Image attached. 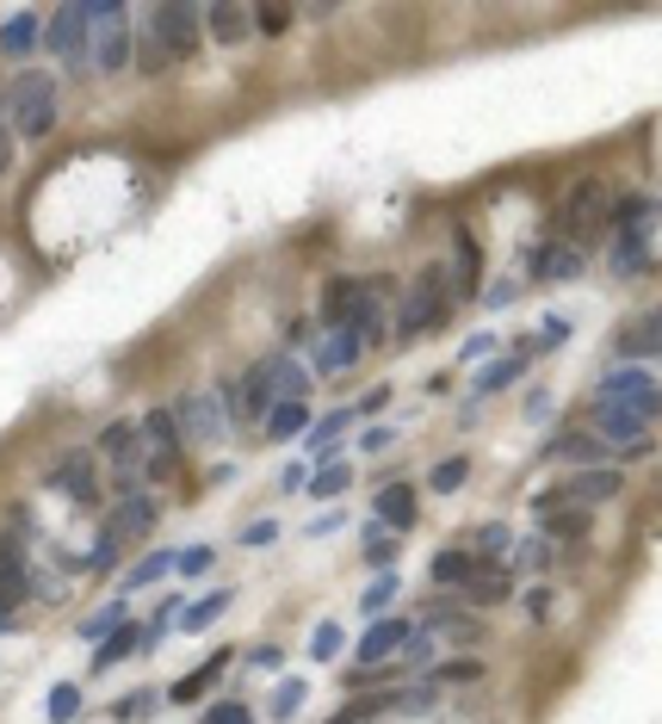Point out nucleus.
<instances>
[{"mask_svg":"<svg viewBox=\"0 0 662 724\" xmlns=\"http://www.w3.org/2000/svg\"><path fill=\"white\" fill-rule=\"evenodd\" d=\"M7 130H13L19 142H44L50 130H56V75H44V68H19L13 87H7Z\"/></svg>","mask_w":662,"mask_h":724,"instance_id":"obj_1","label":"nucleus"},{"mask_svg":"<svg viewBox=\"0 0 662 724\" xmlns=\"http://www.w3.org/2000/svg\"><path fill=\"white\" fill-rule=\"evenodd\" d=\"M446 316H452V291H446V273L440 267H427L421 279L403 291V310H396L391 322V347H415L427 329H440Z\"/></svg>","mask_w":662,"mask_h":724,"instance_id":"obj_2","label":"nucleus"},{"mask_svg":"<svg viewBox=\"0 0 662 724\" xmlns=\"http://www.w3.org/2000/svg\"><path fill=\"white\" fill-rule=\"evenodd\" d=\"M595 403L626 409V415H638V422H656L662 415V384L650 379L644 365H613V372L595 384Z\"/></svg>","mask_w":662,"mask_h":724,"instance_id":"obj_3","label":"nucleus"},{"mask_svg":"<svg viewBox=\"0 0 662 724\" xmlns=\"http://www.w3.org/2000/svg\"><path fill=\"white\" fill-rule=\"evenodd\" d=\"M87 25H94V68L99 75H118V68L137 56V38H130V25H125V7L118 0H87Z\"/></svg>","mask_w":662,"mask_h":724,"instance_id":"obj_4","label":"nucleus"},{"mask_svg":"<svg viewBox=\"0 0 662 724\" xmlns=\"http://www.w3.org/2000/svg\"><path fill=\"white\" fill-rule=\"evenodd\" d=\"M44 50L63 56L68 68H94V25H87V7H56L44 13Z\"/></svg>","mask_w":662,"mask_h":724,"instance_id":"obj_5","label":"nucleus"},{"mask_svg":"<svg viewBox=\"0 0 662 724\" xmlns=\"http://www.w3.org/2000/svg\"><path fill=\"white\" fill-rule=\"evenodd\" d=\"M137 427H142V446H149V458H142V477H149V483H168V477H174V465H180V446H186V434H180V422H174V403L149 409Z\"/></svg>","mask_w":662,"mask_h":724,"instance_id":"obj_6","label":"nucleus"},{"mask_svg":"<svg viewBox=\"0 0 662 724\" xmlns=\"http://www.w3.org/2000/svg\"><path fill=\"white\" fill-rule=\"evenodd\" d=\"M199 32H205V13L186 7V0H161L156 13H149V44L161 56H192L199 50Z\"/></svg>","mask_w":662,"mask_h":724,"instance_id":"obj_7","label":"nucleus"},{"mask_svg":"<svg viewBox=\"0 0 662 724\" xmlns=\"http://www.w3.org/2000/svg\"><path fill=\"white\" fill-rule=\"evenodd\" d=\"M273 403H279V396H273V360H254L248 372H242V384L223 391V415H229V422H267Z\"/></svg>","mask_w":662,"mask_h":724,"instance_id":"obj_8","label":"nucleus"},{"mask_svg":"<svg viewBox=\"0 0 662 724\" xmlns=\"http://www.w3.org/2000/svg\"><path fill=\"white\" fill-rule=\"evenodd\" d=\"M44 483L56 489V496H68L75 508H99V458L87 453V446H75V453H63L50 465Z\"/></svg>","mask_w":662,"mask_h":724,"instance_id":"obj_9","label":"nucleus"},{"mask_svg":"<svg viewBox=\"0 0 662 724\" xmlns=\"http://www.w3.org/2000/svg\"><path fill=\"white\" fill-rule=\"evenodd\" d=\"M384 298H391V279H360L353 291V310H348V329L360 334V347H384L391 341V316H384Z\"/></svg>","mask_w":662,"mask_h":724,"instance_id":"obj_10","label":"nucleus"},{"mask_svg":"<svg viewBox=\"0 0 662 724\" xmlns=\"http://www.w3.org/2000/svg\"><path fill=\"white\" fill-rule=\"evenodd\" d=\"M174 422H180V434H186V446H217L223 434H229V415L211 403V391H186L180 396Z\"/></svg>","mask_w":662,"mask_h":724,"instance_id":"obj_11","label":"nucleus"},{"mask_svg":"<svg viewBox=\"0 0 662 724\" xmlns=\"http://www.w3.org/2000/svg\"><path fill=\"white\" fill-rule=\"evenodd\" d=\"M156 520H161V502L137 489V496H118V508H106V533H99V539H111V545H130V539L156 533Z\"/></svg>","mask_w":662,"mask_h":724,"instance_id":"obj_12","label":"nucleus"},{"mask_svg":"<svg viewBox=\"0 0 662 724\" xmlns=\"http://www.w3.org/2000/svg\"><path fill=\"white\" fill-rule=\"evenodd\" d=\"M595 427L607 434V446H619V453H631V458H650V453H656V434H650V422H638V415H626V409H607V403H595Z\"/></svg>","mask_w":662,"mask_h":724,"instance_id":"obj_13","label":"nucleus"},{"mask_svg":"<svg viewBox=\"0 0 662 724\" xmlns=\"http://www.w3.org/2000/svg\"><path fill=\"white\" fill-rule=\"evenodd\" d=\"M607 223V187H576L569 192V205H564V242L569 248H583V230H600Z\"/></svg>","mask_w":662,"mask_h":724,"instance_id":"obj_14","label":"nucleus"},{"mask_svg":"<svg viewBox=\"0 0 662 724\" xmlns=\"http://www.w3.org/2000/svg\"><path fill=\"white\" fill-rule=\"evenodd\" d=\"M619 489H626V477L613 471V465H588V471H576V477H564V496L576 508H595V502H613Z\"/></svg>","mask_w":662,"mask_h":724,"instance_id":"obj_15","label":"nucleus"},{"mask_svg":"<svg viewBox=\"0 0 662 724\" xmlns=\"http://www.w3.org/2000/svg\"><path fill=\"white\" fill-rule=\"evenodd\" d=\"M619 360H650V353H662V304H656V310H644V316H631V322H626V329H619Z\"/></svg>","mask_w":662,"mask_h":724,"instance_id":"obj_16","label":"nucleus"},{"mask_svg":"<svg viewBox=\"0 0 662 724\" xmlns=\"http://www.w3.org/2000/svg\"><path fill=\"white\" fill-rule=\"evenodd\" d=\"M360 334L353 329H329L322 334V347H316V372H322V379H341V372H353V365H360Z\"/></svg>","mask_w":662,"mask_h":724,"instance_id":"obj_17","label":"nucleus"},{"mask_svg":"<svg viewBox=\"0 0 662 724\" xmlns=\"http://www.w3.org/2000/svg\"><path fill=\"white\" fill-rule=\"evenodd\" d=\"M409 619H372L365 626V638H360V662L372 669V662H384V657H396V650L409 645Z\"/></svg>","mask_w":662,"mask_h":724,"instance_id":"obj_18","label":"nucleus"},{"mask_svg":"<svg viewBox=\"0 0 662 724\" xmlns=\"http://www.w3.org/2000/svg\"><path fill=\"white\" fill-rule=\"evenodd\" d=\"M38 44H44V13H13L0 25V56H7V63H25Z\"/></svg>","mask_w":662,"mask_h":724,"instance_id":"obj_19","label":"nucleus"},{"mask_svg":"<svg viewBox=\"0 0 662 724\" xmlns=\"http://www.w3.org/2000/svg\"><path fill=\"white\" fill-rule=\"evenodd\" d=\"M137 453H142V427L137 422H111L106 434H99V458H111L118 471H142Z\"/></svg>","mask_w":662,"mask_h":724,"instance_id":"obj_20","label":"nucleus"},{"mask_svg":"<svg viewBox=\"0 0 662 724\" xmlns=\"http://www.w3.org/2000/svg\"><path fill=\"white\" fill-rule=\"evenodd\" d=\"M600 453H607V440H600V434H588V427H569V434H557V440L545 446V458H569L576 471H588Z\"/></svg>","mask_w":662,"mask_h":724,"instance_id":"obj_21","label":"nucleus"},{"mask_svg":"<svg viewBox=\"0 0 662 724\" xmlns=\"http://www.w3.org/2000/svg\"><path fill=\"white\" fill-rule=\"evenodd\" d=\"M142 650H156V638H149V631H142V626H130V619H125V626H118V631H111V638H106V645L94 650V669H111V662H125V657H142Z\"/></svg>","mask_w":662,"mask_h":724,"instance_id":"obj_22","label":"nucleus"},{"mask_svg":"<svg viewBox=\"0 0 662 724\" xmlns=\"http://www.w3.org/2000/svg\"><path fill=\"white\" fill-rule=\"evenodd\" d=\"M378 526H391V533H409L415 526V489L409 483H391V489H378Z\"/></svg>","mask_w":662,"mask_h":724,"instance_id":"obj_23","label":"nucleus"},{"mask_svg":"<svg viewBox=\"0 0 662 724\" xmlns=\"http://www.w3.org/2000/svg\"><path fill=\"white\" fill-rule=\"evenodd\" d=\"M353 291H360V279H329V285H322V298H316V316H322V329H348Z\"/></svg>","mask_w":662,"mask_h":724,"instance_id":"obj_24","label":"nucleus"},{"mask_svg":"<svg viewBox=\"0 0 662 724\" xmlns=\"http://www.w3.org/2000/svg\"><path fill=\"white\" fill-rule=\"evenodd\" d=\"M205 32H211V44H248L254 19L242 7H205Z\"/></svg>","mask_w":662,"mask_h":724,"instance_id":"obj_25","label":"nucleus"},{"mask_svg":"<svg viewBox=\"0 0 662 724\" xmlns=\"http://www.w3.org/2000/svg\"><path fill=\"white\" fill-rule=\"evenodd\" d=\"M267 360H273V396H279V403H303V396H310V372H303L291 353H267Z\"/></svg>","mask_w":662,"mask_h":724,"instance_id":"obj_26","label":"nucleus"},{"mask_svg":"<svg viewBox=\"0 0 662 724\" xmlns=\"http://www.w3.org/2000/svg\"><path fill=\"white\" fill-rule=\"evenodd\" d=\"M471 576H477V557H471V552H434V557H427V583L465 588Z\"/></svg>","mask_w":662,"mask_h":724,"instance_id":"obj_27","label":"nucleus"},{"mask_svg":"<svg viewBox=\"0 0 662 724\" xmlns=\"http://www.w3.org/2000/svg\"><path fill=\"white\" fill-rule=\"evenodd\" d=\"M526 267L538 279H569V273H583V248H569V242H552L545 254H526Z\"/></svg>","mask_w":662,"mask_h":724,"instance_id":"obj_28","label":"nucleus"},{"mask_svg":"<svg viewBox=\"0 0 662 724\" xmlns=\"http://www.w3.org/2000/svg\"><path fill=\"white\" fill-rule=\"evenodd\" d=\"M223 662H229V650H217V657H205V662H199V669H192L186 681H174V688H168V700H174V706H192V700L205 693V681H211V675H223Z\"/></svg>","mask_w":662,"mask_h":724,"instance_id":"obj_29","label":"nucleus"},{"mask_svg":"<svg viewBox=\"0 0 662 724\" xmlns=\"http://www.w3.org/2000/svg\"><path fill=\"white\" fill-rule=\"evenodd\" d=\"M303 427H310V403H273V415H267V440H298Z\"/></svg>","mask_w":662,"mask_h":724,"instance_id":"obj_30","label":"nucleus"},{"mask_svg":"<svg viewBox=\"0 0 662 724\" xmlns=\"http://www.w3.org/2000/svg\"><path fill=\"white\" fill-rule=\"evenodd\" d=\"M353 415H360V409H334V415H322V422H310V453H316V458L334 453V446H341V434L353 427Z\"/></svg>","mask_w":662,"mask_h":724,"instance_id":"obj_31","label":"nucleus"},{"mask_svg":"<svg viewBox=\"0 0 662 724\" xmlns=\"http://www.w3.org/2000/svg\"><path fill=\"white\" fill-rule=\"evenodd\" d=\"M521 372H526V353H502V360H489L483 372H477V391H483V396H495L502 384H514V379H521Z\"/></svg>","mask_w":662,"mask_h":724,"instance_id":"obj_32","label":"nucleus"},{"mask_svg":"<svg viewBox=\"0 0 662 724\" xmlns=\"http://www.w3.org/2000/svg\"><path fill=\"white\" fill-rule=\"evenodd\" d=\"M348 483H353V465H341V458H334V465H322V471L310 477V489H303V496H316V502H334Z\"/></svg>","mask_w":662,"mask_h":724,"instance_id":"obj_33","label":"nucleus"},{"mask_svg":"<svg viewBox=\"0 0 662 724\" xmlns=\"http://www.w3.org/2000/svg\"><path fill=\"white\" fill-rule=\"evenodd\" d=\"M396 552H403V539H396L391 526H378V520H372V526H365V564H384V569H391Z\"/></svg>","mask_w":662,"mask_h":724,"instance_id":"obj_34","label":"nucleus"},{"mask_svg":"<svg viewBox=\"0 0 662 724\" xmlns=\"http://www.w3.org/2000/svg\"><path fill=\"white\" fill-rule=\"evenodd\" d=\"M545 533L552 539H588V508H557V514H545Z\"/></svg>","mask_w":662,"mask_h":724,"instance_id":"obj_35","label":"nucleus"},{"mask_svg":"<svg viewBox=\"0 0 662 724\" xmlns=\"http://www.w3.org/2000/svg\"><path fill=\"white\" fill-rule=\"evenodd\" d=\"M465 600H471V607H502V600H508V583H502V576H483V569H477L471 583H465Z\"/></svg>","mask_w":662,"mask_h":724,"instance_id":"obj_36","label":"nucleus"},{"mask_svg":"<svg viewBox=\"0 0 662 724\" xmlns=\"http://www.w3.org/2000/svg\"><path fill=\"white\" fill-rule=\"evenodd\" d=\"M229 600H236V595H229V588H217V595H205L199 607H186V614H180V626H186V631H205L211 619H217L223 607H229Z\"/></svg>","mask_w":662,"mask_h":724,"instance_id":"obj_37","label":"nucleus"},{"mask_svg":"<svg viewBox=\"0 0 662 724\" xmlns=\"http://www.w3.org/2000/svg\"><path fill=\"white\" fill-rule=\"evenodd\" d=\"M465 477H471V458H465V453L440 458V465H434V496H452V489L465 483Z\"/></svg>","mask_w":662,"mask_h":724,"instance_id":"obj_38","label":"nucleus"},{"mask_svg":"<svg viewBox=\"0 0 662 724\" xmlns=\"http://www.w3.org/2000/svg\"><path fill=\"white\" fill-rule=\"evenodd\" d=\"M168 569H174V552H149V557H142V564L125 576V588H149V583H161Z\"/></svg>","mask_w":662,"mask_h":724,"instance_id":"obj_39","label":"nucleus"},{"mask_svg":"<svg viewBox=\"0 0 662 724\" xmlns=\"http://www.w3.org/2000/svg\"><path fill=\"white\" fill-rule=\"evenodd\" d=\"M118 626H125V600H111V607H99L94 619H81V638L94 645V638H111Z\"/></svg>","mask_w":662,"mask_h":724,"instance_id":"obj_40","label":"nucleus"},{"mask_svg":"<svg viewBox=\"0 0 662 724\" xmlns=\"http://www.w3.org/2000/svg\"><path fill=\"white\" fill-rule=\"evenodd\" d=\"M458 298H477V242L458 230Z\"/></svg>","mask_w":662,"mask_h":724,"instance_id":"obj_41","label":"nucleus"},{"mask_svg":"<svg viewBox=\"0 0 662 724\" xmlns=\"http://www.w3.org/2000/svg\"><path fill=\"white\" fill-rule=\"evenodd\" d=\"M75 712H81V688H75V681H56V688H50V718L68 724Z\"/></svg>","mask_w":662,"mask_h":724,"instance_id":"obj_42","label":"nucleus"},{"mask_svg":"<svg viewBox=\"0 0 662 724\" xmlns=\"http://www.w3.org/2000/svg\"><path fill=\"white\" fill-rule=\"evenodd\" d=\"M391 595H396V576H391V569H384L378 583H372V588H365V595H360V607H365V614H372V619H378L384 607H391Z\"/></svg>","mask_w":662,"mask_h":724,"instance_id":"obj_43","label":"nucleus"},{"mask_svg":"<svg viewBox=\"0 0 662 724\" xmlns=\"http://www.w3.org/2000/svg\"><path fill=\"white\" fill-rule=\"evenodd\" d=\"M291 712H303V681H279L273 688V718H291Z\"/></svg>","mask_w":662,"mask_h":724,"instance_id":"obj_44","label":"nucleus"},{"mask_svg":"<svg viewBox=\"0 0 662 724\" xmlns=\"http://www.w3.org/2000/svg\"><path fill=\"white\" fill-rule=\"evenodd\" d=\"M334 650H341V626H334V619H322V626H316V638H310V657H316V662H334Z\"/></svg>","mask_w":662,"mask_h":724,"instance_id":"obj_45","label":"nucleus"},{"mask_svg":"<svg viewBox=\"0 0 662 724\" xmlns=\"http://www.w3.org/2000/svg\"><path fill=\"white\" fill-rule=\"evenodd\" d=\"M650 254H644V236H626V248L613 254V273H644Z\"/></svg>","mask_w":662,"mask_h":724,"instance_id":"obj_46","label":"nucleus"},{"mask_svg":"<svg viewBox=\"0 0 662 724\" xmlns=\"http://www.w3.org/2000/svg\"><path fill=\"white\" fill-rule=\"evenodd\" d=\"M199 724H254V712L242 706V700H223V706H211Z\"/></svg>","mask_w":662,"mask_h":724,"instance_id":"obj_47","label":"nucleus"},{"mask_svg":"<svg viewBox=\"0 0 662 724\" xmlns=\"http://www.w3.org/2000/svg\"><path fill=\"white\" fill-rule=\"evenodd\" d=\"M242 545H248V552H260V545H273V539H279V520H254V526H242Z\"/></svg>","mask_w":662,"mask_h":724,"instance_id":"obj_48","label":"nucleus"},{"mask_svg":"<svg viewBox=\"0 0 662 724\" xmlns=\"http://www.w3.org/2000/svg\"><path fill=\"white\" fill-rule=\"evenodd\" d=\"M174 569H180V576H205V569H211V545H192V552H174Z\"/></svg>","mask_w":662,"mask_h":724,"instance_id":"obj_49","label":"nucleus"},{"mask_svg":"<svg viewBox=\"0 0 662 724\" xmlns=\"http://www.w3.org/2000/svg\"><path fill=\"white\" fill-rule=\"evenodd\" d=\"M434 681H483V662H440V669H434Z\"/></svg>","mask_w":662,"mask_h":724,"instance_id":"obj_50","label":"nucleus"},{"mask_svg":"<svg viewBox=\"0 0 662 724\" xmlns=\"http://www.w3.org/2000/svg\"><path fill=\"white\" fill-rule=\"evenodd\" d=\"M477 545H483V557H502V552H508V526H495V520H489L483 533H477Z\"/></svg>","mask_w":662,"mask_h":724,"instance_id":"obj_51","label":"nucleus"},{"mask_svg":"<svg viewBox=\"0 0 662 724\" xmlns=\"http://www.w3.org/2000/svg\"><path fill=\"white\" fill-rule=\"evenodd\" d=\"M156 712V693H130V700H118V718H149Z\"/></svg>","mask_w":662,"mask_h":724,"instance_id":"obj_52","label":"nucleus"},{"mask_svg":"<svg viewBox=\"0 0 662 724\" xmlns=\"http://www.w3.org/2000/svg\"><path fill=\"white\" fill-rule=\"evenodd\" d=\"M254 25H260L267 38H279L285 25H291V13H285V7H260V19H254Z\"/></svg>","mask_w":662,"mask_h":724,"instance_id":"obj_53","label":"nucleus"},{"mask_svg":"<svg viewBox=\"0 0 662 724\" xmlns=\"http://www.w3.org/2000/svg\"><path fill=\"white\" fill-rule=\"evenodd\" d=\"M111 564H118V545H111V539H99V545H94V557H87V569H94V576H106Z\"/></svg>","mask_w":662,"mask_h":724,"instance_id":"obj_54","label":"nucleus"},{"mask_svg":"<svg viewBox=\"0 0 662 724\" xmlns=\"http://www.w3.org/2000/svg\"><path fill=\"white\" fill-rule=\"evenodd\" d=\"M329 533H341V508H329V514L310 520V539H329Z\"/></svg>","mask_w":662,"mask_h":724,"instance_id":"obj_55","label":"nucleus"},{"mask_svg":"<svg viewBox=\"0 0 662 724\" xmlns=\"http://www.w3.org/2000/svg\"><path fill=\"white\" fill-rule=\"evenodd\" d=\"M391 440H396L391 427H365V440H360V453H384V446H391Z\"/></svg>","mask_w":662,"mask_h":724,"instance_id":"obj_56","label":"nucleus"},{"mask_svg":"<svg viewBox=\"0 0 662 724\" xmlns=\"http://www.w3.org/2000/svg\"><path fill=\"white\" fill-rule=\"evenodd\" d=\"M489 353H495V334H471L465 341V360H489Z\"/></svg>","mask_w":662,"mask_h":724,"instance_id":"obj_57","label":"nucleus"},{"mask_svg":"<svg viewBox=\"0 0 662 724\" xmlns=\"http://www.w3.org/2000/svg\"><path fill=\"white\" fill-rule=\"evenodd\" d=\"M7 161H13V130H7V99H0V173H7Z\"/></svg>","mask_w":662,"mask_h":724,"instance_id":"obj_58","label":"nucleus"},{"mask_svg":"<svg viewBox=\"0 0 662 724\" xmlns=\"http://www.w3.org/2000/svg\"><path fill=\"white\" fill-rule=\"evenodd\" d=\"M526 415H533V422H545V415H552V396L533 391V396H526Z\"/></svg>","mask_w":662,"mask_h":724,"instance_id":"obj_59","label":"nucleus"},{"mask_svg":"<svg viewBox=\"0 0 662 724\" xmlns=\"http://www.w3.org/2000/svg\"><path fill=\"white\" fill-rule=\"evenodd\" d=\"M310 483V471H303V465H285V477H279V489H303Z\"/></svg>","mask_w":662,"mask_h":724,"instance_id":"obj_60","label":"nucleus"},{"mask_svg":"<svg viewBox=\"0 0 662 724\" xmlns=\"http://www.w3.org/2000/svg\"><path fill=\"white\" fill-rule=\"evenodd\" d=\"M303 334H310V322H303V316H298V322L285 329V353H291V347H303Z\"/></svg>","mask_w":662,"mask_h":724,"instance_id":"obj_61","label":"nucleus"}]
</instances>
